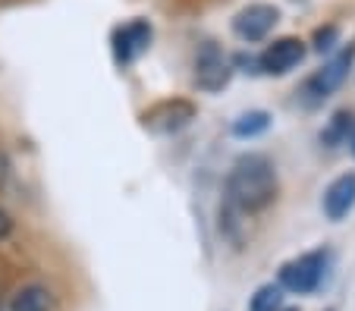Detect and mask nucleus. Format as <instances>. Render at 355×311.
Listing matches in <instances>:
<instances>
[{"label": "nucleus", "instance_id": "obj_7", "mask_svg": "<svg viewBox=\"0 0 355 311\" xmlns=\"http://www.w3.org/2000/svg\"><path fill=\"white\" fill-rule=\"evenodd\" d=\"M148 44H151V26L145 19L129 22V26L116 28V35H114V48H116V60L120 63L135 60Z\"/></svg>", "mask_w": 355, "mask_h": 311}, {"label": "nucleus", "instance_id": "obj_14", "mask_svg": "<svg viewBox=\"0 0 355 311\" xmlns=\"http://www.w3.org/2000/svg\"><path fill=\"white\" fill-rule=\"evenodd\" d=\"M334 28H327V32H318V51H327L330 48V41H334Z\"/></svg>", "mask_w": 355, "mask_h": 311}, {"label": "nucleus", "instance_id": "obj_10", "mask_svg": "<svg viewBox=\"0 0 355 311\" xmlns=\"http://www.w3.org/2000/svg\"><path fill=\"white\" fill-rule=\"evenodd\" d=\"M268 126H270V114H264V110H248V114H242L239 120L233 123V136L255 139V136H261Z\"/></svg>", "mask_w": 355, "mask_h": 311}, {"label": "nucleus", "instance_id": "obj_5", "mask_svg": "<svg viewBox=\"0 0 355 311\" xmlns=\"http://www.w3.org/2000/svg\"><path fill=\"white\" fill-rule=\"evenodd\" d=\"M277 19H280V13H277L274 7H268V3H252V7H245L236 16L233 26L242 41H261V38H268V32L277 26Z\"/></svg>", "mask_w": 355, "mask_h": 311}, {"label": "nucleus", "instance_id": "obj_13", "mask_svg": "<svg viewBox=\"0 0 355 311\" xmlns=\"http://www.w3.org/2000/svg\"><path fill=\"white\" fill-rule=\"evenodd\" d=\"M10 233H13V220H10V214L3 208H0V239H7Z\"/></svg>", "mask_w": 355, "mask_h": 311}, {"label": "nucleus", "instance_id": "obj_6", "mask_svg": "<svg viewBox=\"0 0 355 311\" xmlns=\"http://www.w3.org/2000/svg\"><path fill=\"white\" fill-rule=\"evenodd\" d=\"M302 57H305V44H302L299 38H280L264 51L258 63H261L264 73L283 75V73H289L295 63H302Z\"/></svg>", "mask_w": 355, "mask_h": 311}, {"label": "nucleus", "instance_id": "obj_8", "mask_svg": "<svg viewBox=\"0 0 355 311\" xmlns=\"http://www.w3.org/2000/svg\"><path fill=\"white\" fill-rule=\"evenodd\" d=\"M352 204H355V173H343L324 192V214L330 220H343L352 211Z\"/></svg>", "mask_w": 355, "mask_h": 311}, {"label": "nucleus", "instance_id": "obj_11", "mask_svg": "<svg viewBox=\"0 0 355 311\" xmlns=\"http://www.w3.org/2000/svg\"><path fill=\"white\" fill-rule=\"evenodd\" d=\"M349 129H352V116H349L346 110H340V114H334L330 126L321 132V142L327 145V148H334V145H340L343 139H349Z\"/></svg>", "mask_w": 355, "mask_h": 311}, {"label": "nucleus", "instance_id": "obj_12", "mask_svg": "<svg viewBox=\"0 0 355 311\" xmlns=\"http://www.w3.org/2000/svg\"><path fill=\"white\" fill-rule=\"evenodd\" d=\"M280 286H274V283H268V286H261V290L252 296V302H248V311H277L280 308Z\"/></svg>", "mask_w": 355, "mask_h": 311}, {"label": "nucleus", "instance_id": "obj_3", "mask_svg": "<svg viewBox=\"0 0 355 311\" xmlns=\"http://www.w3.org/2000/svg\"><path fill=\"white\" fill-rule=\"evenodd\" d=\"M230 73H233V69H230L227 54H223L217 44L205 41L198 48V54H195V82H198L205 91H220L230 82Z\"/></svg>", "mask_w": 355, "mask_h": 311}, {"label": "nucleus", "instance_id": "obj_2", "mask_svg": "<svg viewBox=\"0 0 355 311\" xmlns=\"http://www.w3.org/2000/svg\"><path fill=\"white\" fill-rule=\"evenodd\" d=\"M324 271H327V251H309V255H299L283 264L280 286L289 292H299V296H309L321 286Z\"/></svg>", "mask_w": 355, "mask_h": 311}, {"label": "nucleus", "instance_id": "obj_1", "mask_svg": "<svg viewBox=\"0 0 355 311\" xmlns=\"http://www.w3.org/2000/svg\"><path fill=\"white\" fill-rule=\"evenodd\" d=\"M227 198L233 208L255 214V211L268 208L277 198V173L274 163L261 154H245L233 163L227 176Z\"/></svg>", "mask_w": 355, "mask_h": 311}, {"label": "nucleus", "instance_id": "obj_16", "mask_svg": "<svg viewBox=\"0 0 355 311\" xmlns=\"http://www.w3.org/2000/svg\"><path fill=\"white\" fill-rule=\"evenodd\" d=\"M286 311H295V308H286Z\"/></svg>", "mask_w": 355, "mask_h": 311}, {"label": "nucleus", "instance_id": "obj_15", "mask_svg": "<svg viewBox=\"0 0 355 311\" xmlns=\"http://www.w3.org/2000/svg\"><path fill=\"white\" fill-rule=\"evenodd\" d=\"M349 148H352V154H355V126H352V136H349Z\"/></svg>", "mask_w": 355, "mask_h": 311}, {"label": "nucleus", "instance_id": "obj_4", "mask_svg": "<svg viewBox=\"0 0 355 311\" xmlns=\"http://www.w3.org/2000/svg\"><path fill=\"white\" fill-rule=\"evenodd\" d=\"M352 54H355V48L349 44L346 51H340V54H336L334 60H330L327 66L321 69V73L311 75L309 85H305V95H309V101H324V98H327L336 85H340L343 75H346V69H349V63H352Z\"/></svg>", "mask_w": 355, "mask_h": 311}, {"label": "nucleus", "instance_id": "obj_9", "mask_svg": "<svg viewBox=\"0 0 355 311\" xmlns=\"http://www.w3.org/2000/svg\"><path fill=\"white\" fill-rule=\"evenodd\" d=\"M10 311H51V292L41 283H26L10 299Z\"/></svg>", "mask_w": 355, "mask_h": 311}]
</instances>
